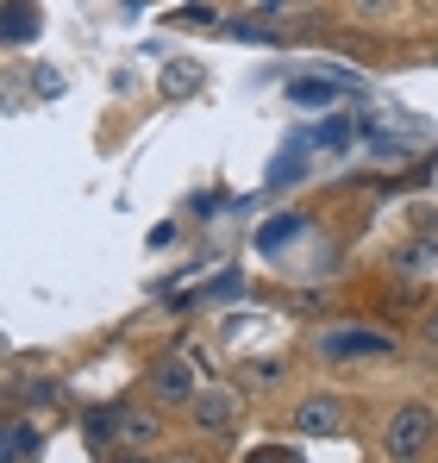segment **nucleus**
<instances>
[{"instance_id":"obj_1","label":"nucleus","mask_w":438,"mask_h":463,"mask_svg":"<svg viewBox=\"0 0 438 463\" xmlns=\"http://www.w3.org/2000/svg\"><path fill=\"white\" fill-rule=\"evenodd\" d=\"M438 439V413L433 401H401L395 413H388V426H382V451L388 463H407V458H426Z\"/></svg>"},{"instance_id":"obj_2","label":"nucleus","mask_w":438,"mask_h":463,"mask_svg":"<svg viewBox=\"0 0 438 463\" xmlns=\"http://www.w3.org/2000/svg\"><path fill=\"white\" fill-rule=\"evenodd\" d=\"M313 351H319L326 364H369V357H395L401 345H395V332H382V326H326V332L313 338Z\"/></svg>"},{"instance_id":"obj_3","label":"nucleus","mask_w":438,"mask_h":463,"mask_svg":"<svg viewBox=\"0 0 438 463\" xmlns=\"http://www.w3.org/2000/svg\"><path fill=\"white\" fill-rule=\"evenodd\" d=\"M345 394H332V388H313V394H300L294 401V413H289V426L294 432H307V439H338L345 432Z\"/></svg>"},{"instance_id":"obj_4","label":"nucleus","mask_w":438,"mask_h":463,"mask_svg":"<svg viewBox=\"0 0 438 463\" xmlns=\"http://www.w3.org/2000/svg\"><path fill=\"white\" fill-rule=\"evenodd\" d=\"M238 413H244V394L225 388V383L188 394V420H195V432H207V439H225V432L238 426Z\"/></svg>"},{"instance_id":"obj_5","label":"nucleus","mask_w":438,"mask_h":463,"mask_svg":"<svg viewBox=\"0 0 438 463\" xmlns=\"http://www.w3.org/2000/svg\"><path fill=\"white\" fill-rule=\"evenodd\" d=\"M113 439H119V451H150V445L163 439V420H157V407H145V401H126V407H113Z\"/></svg>"},{"instance_id":"obj_6","label":"nucleus","mask_w":438,"mask_h":463,"mask_svg":"<svg viewBox=\"0 0 438 463\" xmlns=\"http://www.w3.org/2000/svg\"><path fill=\"white\" fill-rule=\"evenodd\" d=\"M150 394H157V401L188 407V394H195V370H188V357H182V351H169V357H157V364H150Z\"/></svg>"},{"instance_id":"obj_7","label":"nucleus","mask_w":438,"mask_h":463,"mask_svg":"<svg viewBox=\"0 0 438 463\" xmlns=\"http://www.w3.org/2000/svg\"><path fill=\"white\" fill-rule=\"evenodd\" d=\"M38 25H44L38 0H6V6H0V38H6V44H25V38H38Z\"/></svg>"},{"instance_id":"obj_8","label":"nucleus","mask_w":438,"mask_h":463,"mask_svg":"<svg viewBox=\"0 0 438 463\" xmlns=\"http://www.w3.org/2000/svg\"><path fill=\"white\" fill-rule=\"evenodd\" d=\"M201 88H207V70H201L195 57H182V63L163 70V94H169V100H188V94H201Z\"/></svg>"},{"instance_id":"obj_9","label":"nucleus","mask_w":438,"mask_h":463,"mask_svg":"<svg viewBox=\"0 0 438 463\" xmlns=\"http://www.w3.org/2000/svg\"><path fill=\"white\" fill-rule=\"evenodd\" d=\"M338 88H345V81H332V76H300V81H289V94H294V107H332V100H338Z\"/></svg>"},{"instance_id":"obj_10","label":"nucleus","mask_w":438,"mask_h":463,"mask_svg":"<svg viewBox=\"0 0 438 463\" xmlns=\"http://www.w3.org/2000/svg\"><path fill=\"white\" fill-rule=\"evenodd\" d=\"M32 445H38V432H32V426H0V463H19Z\"/></svg>"},{"instance_id":"obj_11","label":"nucleus","mask_w":438,"mask_h":463,"mask_svg":"<svg viewBox=\"0 0 438 463\" xmlns=\"http://www.w3.org/2000/svg\"><path fill=\"white\" fill-rule=\"evenodd\" d=\"M433 250H438V244H401V257H395V269H401V276H426V269L438 263Z\"/></svg>"},{"instance_id":"obj_12","label":"nucleus","mask_w":438,"mask_h":463,"mask_svg":"<svg viewBox=\"0 0 438 463\" xmlns=\"http://www.w3.org/2000/svg\"><path fill=\"white\" fill-rule=\"evenodd\" d=\"M289 238H300V220H276V226H263V250H276V244H289Z\"/></svg>"},{"instance_id":"obj_13","label":"nucleus","mask_w":438,"mask_h":463,"mask_svg":"<svg viewBox=\"0 0 438 463\" xmlns=\"http://www.w3.org/2000/svg\"><path fill=\"white\" fill-rule=\"evenodd\" d=\"M395 6H401V0H351V13H357V19H388Z\"/></svg>"},{"instance_id":"obj_14","label":"nucleus","mask_w":438,"mask_h":463,"mask_svg":"<svg viewBox=\"0 0 438 463\" xmlns=\"http://www.w3.org/2000/svg\"><path fill=\"white\" fill-rule=\"evenodd\" d=\"M420 345H426V351H438V307L426 313V326H420Z\"/></svg>"},{"instance_id":"obj_15","label":"nucleus","mask_w":438,"mask_h":463,"mask_svg":"<svg viewBox=\"0 0 438 463\" xmlns=\"http://www.w3.org/2000/svg\"><path fill=\"white\" fill-rule=\"evenodd\" d=\"M407 463H426V458H407Z\"/></svg>"}]
</instances>
